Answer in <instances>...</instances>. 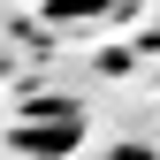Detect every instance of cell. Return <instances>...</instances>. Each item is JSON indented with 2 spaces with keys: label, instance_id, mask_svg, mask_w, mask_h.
Returning a JSON list of instances; mask_svg holds the SVG:
<instances>
[{
  "label": "cell",
  "instance_id": "1",
  "mask_svg": "<svg viewBox=\"0 0 160 160\" xmlns=\"http://www.w3.org/2000/svg\"><path fill=\"white\" fill-rule=\"evenodd\" d=\"M15 145L31 160H69L84 145V107L76 99H46V107H31L23 122H15Z\"/></svg>",
  "mask_w": 160,
  "mask_h": 160
},
{
  "label": "cell",
  "instance_id": "2",
  "mask_svg": "<svg viewBox=\"0 0 160 160\" xmlns=\"http://www.w3.org/2000/svg\"><path fill=\"white\" fill-rule=\"evenodd\" d=\"M114 160H152V152H114Z\"/></svg>",
  "mask_w": 160,
  "mask_h": 160
}]
</instances>
